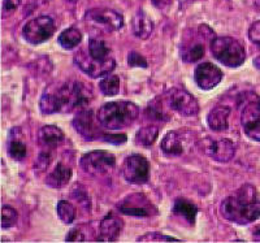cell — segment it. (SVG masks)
I'll use <instances>...</instances> for the list:
<instances>
[{
	"mask_svg": "<svg viewBox=\"0 0 260 243\" xmlns=\"http://www.w3.org/2000/svg\"><path fill=\"white\" fill-rule=\"evenodd\" d=\"M169 107L180 115L191 117L199 112V104L197 99L189 91L183 89H171L167 95Z\"/></svg>",
	"mask_w": 260,
	"mask_h": 243,
	"instance_id": "obj_13",
	"label": "cell"
},
{
	"mask_svg": "<svg viewBox=\"0 0 260 243\" xmlns=\"http://www.w3.org/2000/svg\"><path fill=\"white\" fill-rule=\"evenodd\" d=\"M122 175L130 184L143 185L148 181L150 164L142 155H130L125 159L122 165Z\"/></svg>",
	"mask_w": 260,
	"mask_h": 243,
	"instance_id": "obj_11",
	"label": "cell"
},
{
	"mask_svg": "<svg viewBox=\"0 0 260 243\" xmlns=\"http://www.w3.org/2000/svg\"><path fill=\"white\" fill-rule=\"evenodd\" d=\"M157 135H159V128L155 125H148L137 131L136 143L138 146H143V147H150L157 140Z\"/></svg>",
	"mask_w": 260,
	"mask_h": 243,
	"instance_id": "obj_28",
	"label": "cell"
},
{
	"mask_svg": "<svg viewBox=\"0 0 260 243\" xmlns=\"http://www.w3.org/2000/svg\"><path fill=\"white\" fill-rule=\"evenodd\" d=\"M138 242H180V239L167 237L161 233H147V234L139 237Z\"/></svg>",
	"mask_w": 260,
	"mask_h": 243,
	"instance_id": "obj_32",
	"label": "cell"
},
{
	"mask_svg": "<svg viewBox=\"0 0 260 243\" xmlns=\"http://www.w3.org/2000/svg\"><path fill=\"white\" fill-rule=\"evenodd\" d=\"M194 80L202 90H211L221 82L222 72L211 62H203L195 69Z\"/></svg>",
	"mask_w": 260,
	"mask_h": 243,
	"instance_id": "obj_15",
	"label": "cell"
},
{
	"mask_svg": "<svg viewBox=\"0 0 260 243\" xmlns=\"http://www.w3.org/2000/svg\"><path fill=\"white\" fill-rule=\"evenodd\" d=\"M211 52L221 64L231 68L241 66L246 60L245 47L231 37H219L211 42Z\"/></svg>",
	"mask_w": 260,
	"mask_h": 243,
	"instance_id": "obj_4",
	"label": "cell"
},
{
	"mask_svg": "<svg viewBox=\"0 0 260 243\" xmlns=\"http://www.w3.org/2000/svg\"><path fill=\"white\" fill-rule=\"evenodd\" d=\"M20 3L21 0H2V15H3V17L15 12Z\"/></svg>",
	"mask_w": 260,
	"mask_h": 243,
	"instance_id": "obj_35",
	"label": "cell"
},
{
	"mask_svg": "<svg viewBox=\"0 0 260 243\" xmlns=\"http://www.w3.org/2000/svg\"><path fill=\"white\" fill-rule=\"evenodd\" d=\"M231 108L226 106H216L207 115V124L211 130L222 131L226 130L229 125Z\"/></svg>",
	"mask_w": 260,
	"mask_h": 243,
	"instance_id": "obj_21",
	"label": "cell"
},
{
	"mask_svg": "<svg viewBox=\"0 0 260 243\" xmlns=\"http://www.w3.org/2000/svg\"><path fill=\"white\" fill-rule=\"evenodd\" d=\"M17 219L18 215L16 212V210H13L12 207H8V205L3 207V210H2V228H12L17 223Z\"/></svg>",
	"mask_w": 260,
	"mask_h": 243,
	"instance_id": "obj_31",
	"label": "cell"
},
{
	"mask_svg": "<svg viewBox=\"0 0 260 243\" xmlns=\"http://www.w3.org/2000/svg\"><path fill=\"white\" fill-rule=\"evenodd\" d=\"M92 98L94 94L90 85L80 81H67L48 87L41 96L39 108L43 115L69 113L87 106Z\"/></svg>",
	"mask_w": 260,
	"mask_h": 243,
	"instance_id": "obj_1",
	"label": "cell"
},
{
	"mask_svg": "<svg viewBox=\"0 0 260 243\" xmlns=\"http://www.w3.org/2000/svg\"><path fill=\"white\" fill-rule=\"evenodd\" d=\"M254 65L256 66V68L259 69V71H260V56H257L256 59L254 60Z\"/></svg>",
	"mask_w": 260,
	"mask_h": 243,
	"instance_id": "obj_40",
	"label": "cell"
},
{
	"mask_svg": "<svg viewBox=\"0 0 260 243\" xmlns=\"http://www.w3.org/2000/svg\"><path fill=\"white\" fill-rule=\"evenodd\" d=\"M201 147L204 154L219 163H228L236 155V147L233 142L226 138L216 140L212 136H206L201 141Z\"/></svg>",
	"mask_w": 260,
	"mask_h": 243,
	"instance_id": "obj_10",
	"label": "cell"
},
{
	"mask_svg": "<svg viewBox=\"0 0 260 243\" xmlns=\"http://www.w3.org/2000/svg\"><path fill=\"white\" fill-rule=\"evenodd\" d=\"M72 178V168L65 164L59 163L55 168L52 169V172L47 176L48 186L53 187V189H61L65 185L71 181Z\"/></svg>",
	"mask_w": 260,
	"mask_h": 243,
	"instance_id": "obj_23",
	"label": "cell"
},
{
	"mask_svg": "<svg viewBox=\"0 0 260 243\" xmlns=\"http://www.w3.org/2000/svg\"><path fill=\"white\" fill-rule=\"evenodd\" d=\"M191 2H192V0H180L181 6H186V4H190Z\"/></svg>",
	"mask_w": 260,
	"mask_h": 243,
	"instance_id": "obj_41",
	"label": "cell"
},
{
	"mask_svg": "<svg viewBox=\"0 0 260 243\" xmlns=\"http://www.w3.org/2000/svg\"><path fill=\"white\" fill-rule=\"evenodd\" d=\"M146 116L155 121H168L171 116L167 111L166 100L161 96H156L154 100H151L146 108Z\"/></svg>",
	"mask_w": 260,
	"mask_h": 243,
	"instance_id": "obj_25",
	"label": "cell"
},
{
	"mask_svg": "<svg viewBox=\"0 0 260 243\" xmlns=\"http://www.w3.org/2000/svg\"><path fill=\"white\" fill-rule=\"evenodd\" d=\"M81 41H82V34L76 27H69L59 36V45L64 50H73L80 45Z\"/></svg>",
	"mask_w": 260,
	"mask_h": 243,
	"instance_id": "obj_27",
	"label": "cell"
},
{
	"mask_svg": "<svg viewBox=\"0 0 260 243\" xmlns=\"http://www.w3.org/2000/svg\"><path fill=\"white\" fill-rule=\"evenodd\" d=\"M56 30V25L50 16H39L27 21L22 27V36L25 41L31 45H41L48 41Z\"/></svg>",
	"mask_w": 260,
	"mask_h": 243,
	"instance_id": "obj_9",
	"label": "cell"
},
{
	"mask_svg": "<svg viewBox=\"0 0 260 243\" xmlns=\"http://www.w3.org/2000/svg\"><path fill=\"white\" fill-rule=\"evenodd\" d=\"M127 64L129 66H137V68H147V61L142 55L137 52H130L127 56Z\"/></svg>",
	"mask_w": 260,
	"mask_h": 243,
	"instance_id": "obj_34",
	"label": "cell"
},
{
	"mask_svg": "<svg viewBox=\"0 0 260 243\" xmlns=\"http://www.w3.org/2000/svg\"><path fill=\"white\" fill-rule=\"evenodd\" d=\"M99 125L101 122L98 120V116L95 119V115L91 110H81L73 120V126L77 133L81 134L85 140L89 141H94L103 136Z\"/></svg>",
	"mask_w": 260,
	"mask_h": 243,
	"instance_id": "obj_14",
	"label": "cell"
},
{
	"mask_svg": "<svg viewBox=\"0 0 260 243\" xmlns=\"http://www.w3.org/2000/svg\"><path fill=\"white\" fill-rule=\"evenodd\" d=\"M85 22L96 33L108 34L122 29L124 17L113 9L92 8L86 12Z\"/></svg>",
	"mask_w": 260,
	"mask_h": 243,
	"instance_id": "obj_5",
	"label": "cell"
},
{
	"mask_svg": "<svg viewBox=\"0 0 260 243\" xmlns=\"http://www.w3.org/2000/svg\"><path fill=\"white\" fill-rule=\"evenodd\" d=\"M117 208L121 214L137 217H148L157 212L150 199L139 193L127 195L121 203H118Z\"/></svg>",
	"mask_w": 260,
	"mask_h": 243,
	"instance_id": "obj_12",
	"label": "cell"
},
{
	"mask_svg": "<svg viewBox=\"0 0 260 243\" xmlns=\"http://www.w3.org/2000/svg\"><path fill=\"white\" fill-rule=\"evenodd\" d=\"M67 2H71V3H74V2H77V0H67Z\"/></svg>",
	"mask_w": 260,
	"mask_h": 243,
	"instance_id": "obj_43",
	"label": "cell"
},
{
	"mask_svg": "<svg viewBox=\"0 0 260 243\" xmlns=\"http://www.w3.org/2000/svg\"><path fill=\"white\" fill-rule=\"evenodd\" d=\"M243 101L241 112V125L243 131L251 140L260 143V99L256 95L250 94V98Z\"/></svg>",
	"mask_w": 260,
	"mask_h": 243,
	"instance_id": "obj_8",
	"label": "cell"
},
{
	"mask_svg": "<svg viewBox=\"0 0 260 243\" xmlns=\"http://www.w3.org/2000/svg\"><path fill=\"white\" fill-rule=\"evenodd\" d=\"M173 214L176 216L183 217L187 223L194 225L195 217H197V214H198V208H197L194 203L189 202L187 199L178 198L176 199L175 204H173Z\"/></svg>",
	"mask_w": 260,
	"mask_h": 243,
	"instance_id": "obj_24",
	"label": "cell"
},
{
	"mask_svg": "<svg viewBox=\"0 0 260 243\" xmlns=\"http://www.w3.org/2000/svg\"><path fill=\"white\" fill-rule=\"evenodd\" d=\"M51 163V151H46V150H42V152L39 154L38 159L36 161V169L38 170H46L48 168Z\"/></svg>",
	"mask_w": 260,
	"mask_h": 243,
	"instance_id": "obj_33",
	"label": "cell"
},
{
	"mask_svg": "<svg viewBox=\"0 0 260 243\" xmlns=\"http://www.w3.org/2000/svg\"><path fill=\"white\" fill-rule=\"evenodd\" d=\"M116 159L110 152L95 150L81 157V166L87 175L92 177H103L115 168Z\"/></svg>",
	"mask_w": 260,
	"mask_h": 243,
	"instance_id": "obj_7",
	"label": "cell"
},
{
	"mask_svg": "<svg viewBox=\"0 0 260 243\" xmlns=\"http://www.w3.org/2000/svg\"><path fill=\"white\" fill-rule=\"evenodd\" d=\"M224 219L238 225H247L260 216V199L251 184H245L233 195L228 196L220 205Z\"/></svg>",
	"mask_w": 260,
	"mask_h": 243,
	"instance_id": "obj_2",
	"label": "cell"
},
{
	"mask_svg": "<svg viewBox=\"0 0 260 243\" xmlns=\"http://www.w3.org/2000/svg\"><path fill=\"white\" fill-rule=\"evenodd\" d=\"M132 30L138 38L147 39L154 31V22L143 11H138L132 20Z\"/></svg>",
	"mask_w": 260,
	"mask_h": 243,
	"instance_id": "obj_22",
	"label": "cell"
},
{
	"mask_svg": "<svg viewBox=\"0 0 260 243\" xmlns=\"http://www.w3.org/2000/svg\"><path fill=\"white\" fill-rule=\"evenodd\" d=\"M151 2H152V4L159 9H166L167 7H169V4H171V0H151Z\"/></svg>",
	"mask_w": 260,
	"mask_h": 243,
	"instance_id": "obj_39",
	"label": "cell"
},
{
	"mask_svg": "<svg viewBox=\"0 0 260 243\" xmlns=\"http://www.w3.org/2000/svg\"><path fill=\"white\" fill-rule=\"evenodd\" d=\"M62 141H64V133L61 131V129L53 126V125L43 126L38 133L39 146L42 147V150H46V151H52L59 147Z\"/></svg>",
	"mask_w": 260,
	"mask_h": 243,
	"instance_id": "obj_19",
	"label": "cell"
},
{
	"mask_svg": "<svg viewBox=\"0 0 260 243\" xmlns=\"http://www.w3.org/2000/svg\"><path fill=\"white\" fill-rule=\"evenodd\" d=\"M138 115V106L127 100L111 101L104 104L96 113L102 126L108 130H120L126 128L133 124Z\"/></svg>",
	"mask_w": 260,
	"mask_h": 243,
	"instance_id": "obj_3",
	"label": "cell"
},
{
	"mask_svg": "<svg viewBox=\"0 0 260 243\" xmlns=\"http://www.w3.org/2000/svg\"><path fill=\"white\" fill-rule=\"evenodd\" d=\"M7 151H8L9 156L15 159V160H24L27 155V147L24 143V141L21 140V129L13 128L9 131L8 141H7Z\"/></svg>",
	"mask_w": 260,
	"mask_h": 243,
	"instance_id": "obj_20",
	"label": "cell"
},
{
	"mask_svg": "<svg viewBox=\"0 0 260 243\" xmlns=\"http://www.w3.org/2000/svg\"><path fill=\"white\" fill-rule=\"evenodd\" d=\"M254 3H255V6L259 7L260 8V0H254Z\"/></svg>",
	"mask_w": 260,
	"mask_h": 243,
	"instance_id": "obj_42",
	"label": "cell"
},
{
	"mask_svg": "<svg viewBox=\"0 0 260 243\" xmlns=\"http://www.w3.org/2000/svg\"><path fill=\"white\" fill-rule=\"evenodd\" d=\"M187 146H189V140L185 134L180 133L177 130L169 131L164 135L161 140L160 149L162 152L171 156H180L183 152L186 151Z\"/></svg>",
	"mask_w": 260,
	"mask_h": 243,
	"instance_id": "obj_18",
	"label": "cell"
},
{
	"mask_svg": "<svg viewBox=\"0 0 260 243\" xmlns=\"http://www.w3.org/2000/svg\"><path fill=\"white\" fill-rule=\"evenodd\" d=\"M65 240L67 242H83V240H87V238H86V233L82 230V228H74L69 231Z\"/></svg>",
	"mask_w": 260,
	"mask_h": 243,
	"instance_id": "obj_36",
	"label": "cell"
},
{
	"mask_svg": "<svg viewBox=\"0 0 260 243\" xmlns=\"http://www.w3.org/2000/svg\"><path fill=\"white\" fill-rule=\"evenodd\" d=\"M57 216L64 224H72L76 219V208L68 200H60L56 205Z\"/></svg>",
	"mask_w": 260,
	"mask_h": 243,
	"instance_id": "obj_30",
	"label": "cell"
},
{
	"mask_svg": "<svg viewBox=\"0 0 260 243\" xmlns=\"http://www.w3.org/2000/svg\"><path fill=\"white\" fill-rule=\"evenodd\" d=\"M103 138L107 142L116 143V145L124 143L126 141V135H103Z\"/></svg>",
	"mask_w": 260,
	"mask_h": 243,
	"instance_id": "obj_38",
	"label": "cell"
},
{
	"mask_svg": "<svg viewBox=\"0 0 260 243\" xmlns=\"http://www.w3.org/2000/svg\"><path fill=\"white\" fill-rule=\"evenodd\" d=\"M120 78L115 75H108L99 82V89L106 96H113L120 91Z\"/></svg>",
	"mask_w": 260,
	"mask_h": 243,
	"instance_id": "obj_29",
	"label": "cell"
},
{
	"mask_svg": "<svg viewBox=\"0 0 260 243\" xmlns=\"http://www.w3.org/2000/svg\"><path fill=\"white\" fill-rule=\"evenodd\" d=\"M74 64L81 69V71L92 78H102L111 75V72L115 69L116 61L115 59L110 60H98L90 56L86 48H82L74 55Z\"/></svg>",
	"mask_w": 260,
	"mask_h": 243,
	"instance_id": "obj_6",
	"label": "cell"
},
{
	"mask_svg": "<svg viewBox=\"0 0 260 243\" xmlns=\"http://www.w3.org/2000/svg\"><path fill=\"white\" fill-rule=\"evenodd\" d=\"M208 41L203 34L198 30L197 37H190L185 39V42L181 46L180 55L181 59L186 62H195L204 56L206 48H204V42Z\"/></svg>",
	"mask_w": 260,
	"mask_h": 243,
	"instance_id": "obj_16",
	"label": "cell"
},
{
	"mask_svg": "<svg viewBox=\"0 0 260 243\" xmlns=\"http://www.w3.org/2000/svg\"><path fill=\"white\" fill-rule=\"evenodd\" d=\"M124 228L122 220L115 214H108L99 224L98 242H115Z\"/></svg>",
	"mask_w": 260,
	"mask_h": 243,
	"instance_id": "obj_17",
	"label": "cell"
},
{
	"mask_svg": "<svg viewBox=\"0 0 260 243\" xmlns=\"http://www.w3.org/2000/svg\"><path fill=\"white\" fill-rule=\"evenodd\" d=\"M248 38L250 41L260 47V21H255L254 24L248 29Z\"/></svg>",
	"mask_w": 260,
	"mask_h": 243,
	"instance_id": "obj_37",
	"label": "cell"
},
{
	"mask_svg": "<svg viewBox=\"0 0 260 243\" xmlns=\"http://www.w3.org/2000/svg\"><path fill=\"white\" fill-rule=\"evenodd\" d=\"M86 50L94 59L98 60H110L112 59V52H111L110 46L107 45L103 39L91 38L86 46Z\"/></svg>",
	"mask_w": 260,
	"mask_h": 243,
	"instance_id": "obj_26",
	"label": "cell"
}]
</instances>
